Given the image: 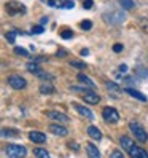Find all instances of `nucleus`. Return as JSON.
<instances>
[{
	"mask_svg": "<svg viewBox=\"0 0 148 158\" xmlns=\"http://www.w3.org/2000/svg\"><path fill=\"white\" fill-rule=\"evenodd\" d=\"M70 64H72V67H77V69H85L86 67V64L81 62V61H70Z\"/></svg>",
	"mask_w": 148,
	"mask_h": 158,
	"instance_id": "27",
	"label": "nucleus"
},
{
	"mask_svg": "<svg viewBox=\"0 0 148 158\" xmlns=\"http://www.w3.org/2000/svg\"><path fill=\"white\" fill-rule=\"evenodd\" d=\"M69 147H70V148L73 147L75 150H78V144H77V142H70V144H69Z\"/></svg>",
	"mask_w": 148,
	"mask_h": 158,
	"instance_id": "35",
	"label": "nucleus"
},
{
	"mask_svg": "<svg viewBox=\"0 0 148 158\" xmlns=\"http://www.w3.org/2000/svg\"><path fill=\"white\" fill-rule=\"evenodd\" d=\"M54 91H56V89H54V86L50 85V83H43V85L40 86V93H42V94H53Z\"/></svg>",
	"mask_w": 148,
	"mask_h": 158,
	"instance_id": "17",
	"label": "nucleus"
},
{
	"mask_svg": "<svg viewBox=\"0 0 148 158\" xmlns=\"http://www.w3.org/2000/svg\"><path fill=\"white\" fill-rule=\"evenodd\" d=\"M50 131L56 136H67L69 134V129L62 125H50Z\"/></svg>",
	"mask_w": 148,
	"mask_h": 158,
	"instance_id": "11",
	"label": "nucleus"
},
{
	"mask_svg": "<svg viewBox=\"0 0 148 158\" xmlns=\"http://www.w3.org/2000/svg\"><path fill=\"white\" fill-rule=\"evenodd\" d=\"M77 78H78V81H81V83H85V85H88L89 88H92V89H94V86H96V85H94V81H92V80H91L89 77H86V75H83V73H78V77H77Z\"/></svg>",
	"mask_w": 148,
	"mask_h": 158,
	"instance_id": "16",
	"label": "nucleus"
},
{
	"mask_svg": "<svg viewBox=\"0 0 148 158\" xmlns=\"http://www.w3.org/2000/svg\"><path fill=\"white\" fill-rule=\"evenodd\" d=\"M14 53L16 54H19V56H27V50H24V48H19V46H18V48H14Z\"/></svg>",
	"mask_w": 148,
	"mask_h": 158,
	"instance_id": "31",
	"label": "nucleus"
},
{
	"mask_svg": "<svg viewBox=\"0 0 148 158\" xmlns=\"http://www.w3.org/2000/svg\"><path fill=\"white\" fill-rule=\"evenodd\" d=\"M119 70H121V72H126V70H127V66H126V64H121V66H119Z\"/></svg>",
	"mask_w": 148,
	"mask_h": 158,
	"instance_id": "36",
	"label": "nucleus"
},
{
	"mask_svg": "<svg viewBox=\"0 0 148 158\" xmlns=\"http://www.w3.org/2000/svg\"><path fill=\"white\" fill-rule=\"evenodd\" d=\"M46 23H48V18H42V21H40V24H42V26H45Z\"/></svg>",
	"mask_w": 148,
	"mask_h": 158,
	"instance_id": "38",
	"label": "nucleus"
},
{
	"mask_svg": "<svg viewBox=\"0 0 148 158\" xmlns=\"http://www.w3.org/2000/svg\"><path fill=\"white\" fill-rule=\"evenodd\" d=\"M66 54H67L66 51H58V56H66Z\"/></svg>",
	"mask_w": 148,
	"mask_h": 158,
	"instance_id": "40",
	"label": "nucleus"
},
{
	"mask_svg": "<svg viewBox=\"0 0 148 158\" xmlns=\"http://www.w3.org/2000/svg\"><path fill=\"white\" fill-rule=\"evenodd\" d=\"M29 139L35 144H45L46 142V136L40 131H30L29 133Z\"/></svg>",
	"mask_w": 148,
	"mask_h": 158,
	"instance_id": "10",
	"label": "nucleus"
},
{
	"mask_svg": "<svg viewBox=\"0 0 148 158\" xmlns=\"http://www.w3.org/2000/svg\"><path fill=\"white\" fill-rule=\"evenodd\" d=\"M5 37H6V40L10 42V43H14L16 42V32H6Z\"/></svg>",
	"mask_w": 148,
	"mask_h": 158,
	"instance_id": "28",
	"label": "nucleus"
},
{
	"mask_svg": "<svg viewBox=\"0 0 148 158\" xmlns=\"http://www.w3.org/2000/svg\"><path fill=\"white\" fill-rule=\"evenodd\" d=\"M2 136L3 137H16L18 136V131H11V129H2Z\"/></svg>",
	"mask_w": 148,
	"mask_h": 158,
	"instance_id": "24",
	"label": "nucleus"
},
{
	"mask_svg": "<svg viewBox=\"0 0 148 158\" xmlns=\"http://www.w3.org/2000/svg\"><path fill=\"white\" fill-rule=\"evenodd\" d=\"M46 117L54 120V122H59V123H69L70 122V118L66 114L58 112V110H46Z\"/></svg>",
	"mask_w": 148,
	"mask_h": 158,
	"instance_id": "7",
	"label": "nucleus"
},
{
	"mask_svg": "<svg viewBox=\"0 0 148 158\" xmlns=\"http://www.w3.org/2000/svg\"><path fill=\"white\" fill-rule=\"evenodd\" d=\"M104 19L108 23V24H121L124 19H126V15L123 11H112L110 15H104Z\"/></svg>",
	"mask_w": 148,
	"mask_h": 158,
	"instance_id": "5",
	"label": "nucleus"
},
{
	"mask_svg": "<svg viewBox=\"0 0 148 158\" xmlns=\"http://www.w3.org/2000/svg\"><path fill=\"white\" fill-rule=\"evenodd\" d=\"M27 70L32 72V73H37V75H38V73L42 72L40 66L37 64V61H34V62H29V64H27Z\"/></svg>",
	"mask_w": 148,
	"mask_h": 158,
	"instance_id": "21",
	"label": "nucleus"
},
{
	"mask_svg": "<svg viewBox=\"0 0 148 158\" xmlns=\"http://www.w3.org/2000/svg\"><path fill=\"white\" fill-rule=\"evenodd\" d=\"M73 109H75L77 112L81 115V117H86V118H89V120H92V118H94V114H92V112H91V110H89L88 107H85V106L78 104V102H73Z\"/></svg>",
	"mask_w": 148,
	"mask_h": 158,
	"instance_id": "9",
	"label": "nucleus"
},
{
	"mask_svg": "<svg viewBox=\"0 0 148 158\" xmlns=\"http://www.w3.org/2000/svg\"><path fill=\"white\" fill-rule=\"evenodd\" d=\"M5 153L10 158H26L27 155V148L24 145H18V144H8L5 148Z\"/></svg>",
	"mask_w": 148,
	"mask_h": 158,
	"instance_id": "1",
	"label": "nucleus"
},
{
	"mask_svg": "<svg viewBox=\"0 0 148 158\" xmlns=\"http://www.w3.org/2000/svg\"><path fill=\"white\" fill-rule=\"evenodd\" d=\"M5 10H6L8 15H11V16H14V15H24L26 13V5H22L19 2H8L5 5Z\"/></svg>",
	"mask_w": 148,
	"mask_h": 158,
	"instance_id": "3",
	"label": "nucleus"
},
{
	"mask_svg": "<svg viewBox=\"0 0 148 158\" xmlns=\"http://www.w3.org/2000/svg\"><path fill=\"white\" fill-rule=\"evenodd\" d=\"M88 136L91 139H94V141H100V139H102V131L96 126H89L88 128Z\"/></svg>",
	"mask_w": 148,
	"mask_h": 158,
	"instance_id": "13",
	"label": "nucleus"
},
{
	"mask_svg": "<svg viewBox=\"0 0 148 158\" xmlns=\"http://www.w3.org/2000/svg\"><path fill=\"white\" fill-rule=\"evenodd\" d=\"M102 117L107 123H116L119 120V112L115 107H105L102 110Z\"/></svg>",
	"mask_w": 148,
	"mask_h": 158,
	"instance_id": "4",
	"label": "nucleus"
},
{
	"mask_svg": "<svg viewBox=\"0 0 148 158\" xmlns=\"http://www.w3.org/2000/svg\"><path fill=\"white\" fill-rule=\"evenodd\" d=\"M124 91L127 93V94H131L132 98H135V99H138V101H142V102H145V101H146V96L143 94V93L137 91V89H134V88H126Z\"/></svg>",
	"mask_w": 148,
	"mask_h": 158,
	"instance_id": "15",
	"label": "nucleus"
},
{
	"mask_svg": "<svg viewBox=\"0 0 148 158\" xmlns=\"http://www.w3.org/2000/svg\"><path fill=\"white\" fill-rule=\"evenodd\" d=\"M48 5L50 6H54V5H58V2H54V0H48Z\"/></svg>",
	"mask_w": 148,
	"mask_h": 158,
	"instance_id": "39",
	"label": "nucleus"
},
{
	"mask_svg": "<svg viewBox=\"0 0 148 158\" xmlns=\"http://www.w3.org/2000/svg\"><path fill=\"white\" fill-rule=\"evenodd\" d=\"M61 37L64 40H69V39H72L73 37V31H70V29H64L62 32H61Z\"/></svg>",
	"mask_w": 148,
	"mask_h": 158,
	"instance_id": "25",
	"label": "nucleus"
},
{
	"mask_svg": "<svg viewBox=\"0 0 148 158\" xmlns=\"http://www.w3.org/2000/svg\"><path fill=\"white\" fill-rule=\"evenodd\" d=\"M107 88L112 89V91H121V88H119L116 83H113V81H108V83H107Z\"/></svg>",
	"mask_w": 148,
	"mask_h": 158,
	"instance_id": "29",
	"label": "nucleus"
},
{
	"mask_svg": "<svg viewBox=\"0 0 148 158\" xmlns=\"http://www.w3.org/2000/svg\"><path fill=\"white\" fill-rule=\"evenodd\" d=\"M123 48H124V46H123L121 43H115V45H113V51H115V53H121Z\"/></svg>",
	"mask_w": 148,
	"mask_h": 158,
	"instance_id": "34",
	"label": "nucleus"
},
{
	"mask_svg": "<svg viewBox=\"0 0 148 158\" xmlns=\"http://www.w3.org/2000/svg\"><path fill=\"white\" fill-rule=\"evenodd\" d=\"M92 5H94L92 0H85V2H83V8H85V10H91Z\"/></svg>",
	"mask_w": 148,
	"mask_h": 158,
	"instance_id": "33",
	"label": "nucleus"
},
{
	"mask_svg": "<svg viewBox=\"0 0 148 158\" xmlns=\"http://www.w3.org/2000/svg\"><path fill=\"white\" fill-rule=\"evenodd\" d=\"M86 152H88V156L89 158H100V152L97 150V147L94 144H86Z\"/></svg>",
	"mask_w": 148,
	"mask_h": 158,
	"instance_id": "14",
	"label": "nucleus"
},
{
	"mask_svg": "<svg viewBox=\"0 0 148 158\" xmlns=\"http://www.w3.org/2000/svg\"><path fill=\"white\" fill-rule=\"evenodd\" d=\"M127 152H129V155H131V158H148V152L145 150V148L135 145V144L129 148Z\"/></svg>",
	"mask_w": 148,
	"mask_h": 158,
	"instance_id": "8",
	"label": "nucleus"
},
{
	"mask_svg": "<svg viewBox=\"0 0 148 158\" xmlns=\"http://www.w3.org/2000/svg\"><path fill=\"white\" fill-rule=\"evenodd\" d=\"M58 6L59 8H66V10H72V8L75 6V3H73V0H59Z\"/></svg>",
	"mask_w": 148,
	"mask_h": 158,
	"instance_id": "18",
	"label": "nucleus"
},
{
	"mask_svg": "<svg viewBox=\"0 0 148 158\" xmlns=\"http://www.w3.org/2000/svg\"><path fill=\"white\" fill-rule=\"evenodd\" d=\"M83 99H85V102H88V104H97V102L100 101L99 94L92 93L91 89H89V91H86L85 94H83Z\"/></svg>",
	"mask_w": 148,
	"mask_h": 158,
	"instance_id": "12",
	"label": "nucleus"
},
{
	"mask_svg": "<svg viewBox=\"0 0 148 158\" xmlns=\"http://www.w3.org/2000/svg\"><path fill=\"white\" fill-rule=\"evenodd\" d=\"M43 31H45V29H43V26H42V24L32 27V34H43Z\"/></svg>",
	"mask_w": 148,
	"mask_h": 158,
	"instance_id": "30",
	"label": "nucleus"
},
{
	"mask_svg": "<svg viewBox=\"0 0 148 158\" xmlns=\"http://www.w3.org/2000/svg\"><path fill=\"white\" fill-rule=\"evenodd\" d=\"M135 73H137V77H140V78H146L148 77V70L143 69V67H135Z\"/></svg>",
	"mask_w": 148,
	"mask_h": 158,
	"instance_id": "23",
	"label": "nucleus"
},
{
	"mask_svg": "<svg viewBox=\"0 0 148 158\" xmlns=\"http://www.w3.org/2000/svg\"><path fill=\"white\" fill-rule=\"evenodd\" d=\"M119 5L123 6V10H132L134 8V0H119Z\"/></svg>",
	"mask_w": 148,
	"mask_h": 158,
	"instance_id": "22",
	"label": "nucleus"
},
{
	"mask_svg": "<svg viewBox=\"0 0 148 158\" xmlns=\"http://www.w3.org/2000/svg\"><path fill=\"white\" fill-rule=\"evenodd\" d=\"M8 85H10L11 88H14V89H22V88L27 86V81L19 75H10L8 77Z\"/></svg>",
	"mask_w": 148,
	"mask_h": 158,
	"instance_id": "6",
	"label": "nucleus"
},
{
	"mask_svg": "<svg viewBox=\"0 0 148 158\" xmlns=\"http://www.w3.org/2000/svg\"><path fill=\"white\" fill-rule=\"evenodd\" d=\"M119 142H121V145H123L124 150H129V148H131V147L134 145V142H132V141H131V139H129L127 136H121V139H119Z\"/></svg>",
	"mask_w": 148,
	"mask_h": 158,
	"instance_id": "19",
	"label": "nucleus"
},
{
	"mask_svg": "<svg viewBox=\"0 0 148 158\" xmlns=\"http://www.w3.org/2000/svg\"><path fill=\"white\" fill-rule=\"evenodd\" d=\"M129 129H131V133L135 136V139L138 142H146L148 141V133L143 129V126L142 125H138V123H135V122H131L129 123Z\"/></svg>",
	"mask_w": 148,
	"mask_h": 158,
	"instance_id": "2",
	"label": "nucleus"
},
{
	"mask_svg": "<svg viewBox=\"0 0 148 158\" xmlns=\"http://www.w3.org/2000/svg\"><path fill=\"white\" fill-rule=\"evenodd\" d=\"M34 153H35V156H37V158H51V156H50V153H48V150H46V148H42V147L35 148Z\"/></svg>",
	"mask_w": 148,
	"mask_h": 158,
	"instance_id": "20",
	"label": "nucleus"
},
{
	"mask_svg": "<svg viewBox=\"0 0 148 158\" xmlns=\"http://www.w3.org/2000/svg\"><path fill=\"white\" fill-rule=\"evenodd\" d=\"M88 54H89V50H81V56H88Z\"/></svg>",
	"mask_w": 148,
	"mask_h": 158,
	"instance_id": "37",
	"label": "nucleus"
},
{
	"mask_svg": "<svg viewBox=\"0 0 148 158\" xmlns=\"http://www.w3.org/2000/svg\"><path fill=\"white\" fill-rule=\"evenodd\" d=\"M80 27L83 31H89L91 27H92V23L89 21V19H85V21H81V24H80Z\"/></svg>",
	"mask_w": 148,
	"mask_h": 158,
	"instance_id": "26",
	"label": "nucleus"
},
{
	"mask_svg": "<svg viewBox=\"0 0 148 158\" xmlns=\"http://www.w3.org/2000/svg\"><path fill=\"white\" fill-rule=\"evenodd\" d=\"M110 158H124L123 152H119V150H113L112 153H110Z\"/></svg>",
	"mask_w": 148,
	"mask_h": 158,
	"instance_id": "32",
	"label": "nucleus"
}]
</instances>
